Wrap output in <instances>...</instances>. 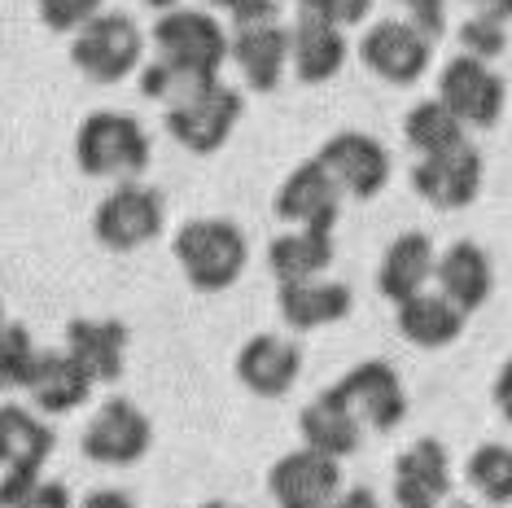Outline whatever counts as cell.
Returning a JSON list of instances; mask_svg holds the SVG:
<instances>
[{
    "instance_id": "cell-1",
    "label": "cell",
    "mask_w": 512,
    "mask_h": 508,
    "mask_svg": "<svg viewBox=\"0 0 512 508\" xmlns=\"http://www.w3.org/2000/svg\"><path fill=\"white\" fill-rule=\"evenodd\" d=\"M171 254H176L184 281H189L197 294H224L241 281V272H246L250 241L241 233V224H232V219L202 215V219H189V224L176 228Z\"/></svg>"
},
{
    "instance_id": "cell-2",
    "label": "cell",
    "mask_w": 512,
    "mask_h": 508,
    "mask_svg": "<svg viewBox=\"0 0 512 508\" xmlns=\"http://www.w3.org/2000/svg\"><path fill=\"white\" fill-rule=\"evenodd\" d=\"M154 158L149 132L127 110H92L75 132V163L97 180H136Z\"/></svg>"
},
{
    "instance_id": "cell-3",
    "label": "cell",
    "mask_w": 512,
    "mask_h": 508,
    "mask_svg": "<svg viewBox=\"0 0 512 508\" xmlns=\"http://www.w3.org/2000/svg\"><path fill=\"white\" fill-rule=\"evenodd\" d=\"M71 62H75L79 75L92 79V84H123L127 75H136L145 66L141 22H136L132 14H123V9L97 14L84 31H75Z\"/></svg>"
},
{
    "instance_id": "cell-4",
    "label": "cell",
    "mask_w": 512,
    "mask_h": 508,
    "mask_svg": "<svg viewBox=\"0 0 512 508\" xmlns=\"http://www.w3.org/2000/svg\"><path fill=\"white\" fill-rule=\"evenodd\" d=\"M167 228V202L158 189L141 180H119L92 211V233L114 254H132L162 237Z\"/></svg>"
},
{
    "instance_id": "cell-5",
    "label": "cell",
    "mask_w": 512,
    "mask_h": 508,
    "mask_svg": "<svg viewBox=\"0 0 512 508\" xmlns=\"http://www.w3.org/2000/svg\"><path fill=\"white\" fill-rule=\"evenodd\" d=\"M79 447H84V456L92 465H106V469L141 465L145 452L154 447V425L141 412V403L114 395L88 417Z\"/></svg>"
},
{
    "instance_id": "cell-6",
    "label": "cell",
    "mask_w": 512,
    "mask_h": 508,
    "mask_svg": "<svg viewBox=\"0 0 512 508\" xmlns=\"http://www.w3.org/2000/svg\"><path fill=\"white\" fill-rule=\"evenodd\" d=\"M438 101L456 114L464 127L486 132V127H495L499 119H504L508 84L495 66L456 53L451 62H442V71H438Z\"/></svg>"
},
{
    "instance_id": "cell-7",
    "label": "cell",
    "mask_w": 512,
    "mask_h": 508,
    "mask_svg": "<svg viewBox=\"0 0 512 508\" xmlns=\"http://www.w3.org/2000/svg\"><path fill=\"white\" fill-rule=\"evenodd\" d=\"M316 163L329 171V180L342 189V198H359V202L377 198V193L390 184V176H394L390 149L381 145L377 136L355 132V127L333 132L329 141L316 149Z\"/></svg>"
},
{
    "instance_id": "cell-8",
    "label": "cell",
    "mask_w": 512,
    "mask_h": 508,
    "mask_svg": "<svg viewBox=\"0 0 512 508\" xmlns=\"http://www.w3.org/2000/svg\"><path fill=\"white\" fill-rule=\"evenodd\" d=\"M154 49L167 62L193 66V71L219 75L228 62V31L211 9H189L176 5L167 14H158L154 22Z\"/></svg>"
},
{
    "instance_id": "cell-9",
    "label": "cell",
    "mask_w": 512,
    "mask_h": 508,
    "mask_svg": "<svg viewBox=\"0 0 512 508\" xmlns=\"http://www.w3.org/2000/svg\"><path fill=\"white\" fill-rule=\"evenodd\" d=\"M241 114H246V97H241V88L232 84H211L202 92V97L184 101V106L167 110V132L176 136L180 149H189V154H219V149L228 145V136L237 132Z\"/></svg>"
},
{
    "instance_id": "cell-10",
    "label": "cell",
    "mask_w": 512,
    "mask_h": 508,
    "mask_svg": "<svg viewBox=\"0 0 512 508\" xmlns=\"http://www.w3.org/2000/svg\"><path fill=\"white\" fill-rule=\"evenodd\" d=\"M333 386L346 399V408L355 412V421L372 434H390L407 421V390L390 360H364L346 368Z\"/></svg>"
},
{
    "instance_id": "cell-11",
    "label": "cell",
    "mask_w": 512,
    "mask_h": 508,
    "mask_svg": "<svg viewBox=\"0 0 512 508\" xmlns=\"http://www.w3.org/2000/svg\"><path fill=\"white\" fill-rule=\"evenodd\" d=\"M342 487V460H329L311 447H294L267 469V495L276 508H329Z\"/></svg>"
},
{
    "instance_id": "cell-12",
    "label": "cell",
    "mask_w": 512,
    "mask_h": 508,
    "mask_svg": "<svg viewBox=\"0 0 512 508\" xmlns=\"http://www.w3.org/2000/svg\"><path fill=\"white\" fill-rule=\"evenodd\" d=\"M429 57H434V44L403 18L372 22L359 40V62L394 88H412L429 71Z\"/></svg>"
},
{
    "instance_id": "cell-13",
    "label": "cell",
    "mask_w": 512,
    "mask_h": 508,
    "mask_svg": "<svg viewBox=\"0 0 512 508\" xmlns=\"http://www.w3.org/2000/svg\"><path fill=\"white\" fill-rule=\"evenodd\" d=\"M482 176H486V163H482V149L473 141L412 163L416 198H425L429 206H438V211H460V206H469L477 193H482Z\"/></svg>"
},
{
    "instance_id": "cell-14",
    "label": "cell",
    "mask_w": 512,
    "mask_h": 508,
    "mask_svg": "<svg viewBox=\"0 0 512 508\" xmlns=\"http://www.w3.org/2000/svg\"><path fill=\"white\" fill-rule=\"evenodd\" d=\"M228 62L241 71L250 92H276L289 71V27L281 18L228 27Z\"/></svg>"
},
{
    "instance_id": "cell-15",
    "label": "cell",
    "mask_w": 512,
    "mask_h": 508,
    "mask_svg": "<svg viewBox=\"0 0 512 508\" xmlns=\"http://www.w3.org/2000/svg\"><path fill=\"white\" fill-rule=\"evenodd\" d=\"M456 491L451 452L438 438H416L394 456V504L399 508H442Z\"/></svg>"
},
{
    "instance_id": "cell-16",
    "label": "cell",
    "mask_w": 512,
    "mask_h": 508,
    "mask_svg": "<svg viewBox=\"0 0 512 508\" xmlns=\"http://www.w3.org/2000/svg\"><path fill=\"white\" fill-rule=\"evenodd\" d=\"M302 364H307V355H302L298 338H285V333H254L237 351V381L259 399H285L289 390L298 386Z\"/></svg>"
},
{
    "instance_id": "cell-17",
    "label": "cell",
    "mask_w": 512,
    "mask_h": 508,
    "mask_svg": "<svg viewBox=\"0 0 512 508\" xmlns=\"http://www.w3.org/2000/svg\"><path fill=\"white\" fill-rule=\"evenodd\" d=\"M272 211L289 228H324V233H333L337 215H342V189L329 180V171L316 158H307L281 180Z\"/></svg>"
},
{
    "instance_id": "cell-18",
    "label": "cell",
    "mask_w": 512,
    "mask_h": 508,
    "mask_svg": "<svg viewBox=\"0 0 512 508\" xmlns=\"http://www.w3.org/2000/svg\"><path fill=\"white\" fill-rule=\"evenodd\" d=\"M276 311L294 333H316L329 325H342L355 311V294L346 281H329V276H316V281H289L276 290Z\"/></svg>"
},
{
    "instance_id": "cell-19",
    "label": "cell",
    "mask_w": 512,
    "mask_h": 508,
    "mask_svg": "<svg viewBox=\"0 0 512 508\" xmlns=\"http://www.w3.org/2000/svg\"><path fill=\"white\" fill-rule=\"evenodd\" d=\"M346 57H351V44H346L342 27L311 14L294 18V27H289V71L298 84H329L342 75Z\"/></svg>"
},
{
    "instance_id": "cell-20",
    "label": "cell",
    "mask_w": 512,
    "mask_h": 508,
    "mask_svg": "<svg viewBox=\"0 0 512 508\" xmlns=\"http://www.w3.org/2000/svg\"><path fill=\"white\" fill-rule=\"evenodd\" d=\"M434 290L447 303H456L464 316L486 307V298L495 290V263L486 254V246H477V241H451L447 250H438Z\"/></svg>"
},
{
    "instance_id": "cell-21",
    "label": "cell",
    "mask_w": 512,
    "mask_h": 508,
    "mask_svg": "<svg viewBox=\"0 0 512 508\" xmlns=\"http://www.w3.org/2000/svg\"><path fill=\"white\" fill-rule=\"evenodd\" d=\"M92 381L71 351H40L36 368H31L27 381V399L40 417H66V412H79L92 399Z\"/></svg>"
},
{
    "instance_id": "cell-22",
    "label": "cell",
    "mask_w": 512,
    "mask_h": 508,
    "mask_svg": "<svg viewBox=\"0 0 512 508\" xmlns=\"http://www.w3.org/2000/svg\"><path fill=\"white\" fill-rule=\"evenodd\" d=\"M298 434H302V447H311V452H320L329 460L355 456L359 443H364V425L355 421V412L346 408V399L337 395V386L320 390L311 403H302Z\"/></svg>"
},
{
    "instance_id": "cell-23",
    "label": "cell",
    "mask_w": 512,
    "mask_h": 508,
    "mask_svg": "<svg viewBox=\"0 0 512 508\" xmlns=\"http://www.w3.org/2000/svg\"><path fill=\"white\" fill-rule=\"evenodd\" d=\"M434 268H438L434 241H429L421 228L399 233L377 263V290H381V298H390V303L399 307V303H407V298H416L421 290L434 285Z\"/></svg>"
},
{
    "instance_id": "cell-24",
    "label": "cell",
    "mask_w": 512,
    "mask_h": 508,
    "mask_svg": "<svg viewBox=\"0 0 512 508\" xmlns=\"http://www.w3.org/2000/svg\"><path fill=\"white\" fill-rule=\"evenodd\" d=\"M53 447V425L31 403H0V473H44Z\"/></svg>"
},
{
    "instance_id": "cell-25",
    "label": "cell",
    "mask_w": 512,
    "mask_h": 508,
    "mask_svg": "<svg viewBox=\"0 0 512 508\" xmlns=\"http://www.w3.org/2000/svg\"><path fill=\"white\" fill-rule=\"evenodd\" d=\"M66 351L97 381H119L127 368V325L106 316H79L66 325Z\"/></svg>"
},
{
    "instance_id": "cell-26",
    "label": "cell",
    "mask_w": 512,
    "mask_h": 508,
    "mask_svg": "<svg viewBox=\"0 0 512 508\" xmlns=\"http://www.w3.org/2000/svg\"><path fill=\"white\" fill-rule=\"evenodd\" d=\"M394 325H399V333L412 346H421V351H442V346H451L464 333L469 316L429 285V290H421L416 298H407V303L394 307Z\"/></svg>"
},
{
    "instance_id": "cell-27",
    "label": "cell",
    "mask_w": 512,
    "mask_h": 508,
    "mask_svg": "<svg viewBox=\"0 0 512 508\" xmlns=\"http://www.w3.org/2000/svg\"><path fill=\"white\" fill-rule=\"evenodd\" d=\"M337 259V246H333V233L324 228H285L267 241V268L281 285L289 281H316L333 268Z\"/></svg>"
},
{
    "instance_id": "cell-28",
    "label": "cell",
    "mask_w": 512,
    "mask_h": 508,
    "mask_svg": "<svg viewBox=\"0 0 512 508\" xmlns=\"http://www.w3.org/2000/svg\"><path fill=\"white\" fill-rule=\"evenodd\" d=\"M403 141L416 158H434V154H447V149L469 141V127L442 106L438 97H429V101H416V106L403 114Z\"/></svg>"
},
{
    "instance_id": "cell-29",
    "label": "cell",
    "mask_w": 512,
    "mask_h": 508,
    "mask_svg": "<svg viewBox=\"0 0 512 508\" xmlns=\"http://www.w3.org/2000/svg\"><path fill=\"white\" fill-rule=\"evenodd\" d=\"M211 84H219V75H206V71H193V66L167 62V57H154V62L141 66V92L149 101H162L167 110H176V106H184V101L202 97Z\"/></svg>"
},
{
    "instance_id": "cell-30",
    "label": "cell",
    "mask_w": 512,
    "mask_h": 508,
    "mask_svg": "<svg viewBox=\"0 0 512 508\" xmlns=\"http://www.w3.org/2000/svg\"><path fill=\"white\" fill-rule=\"evenodd\" d=\"M464 482L473 495L491 508L512 504V447L508 443H482L464 460Z\"/></svg>"
},
{
    "instance_id": "cell-31",
    "label": "cell",
    "mask_w": 512,
    "mask_h": 508,
    "mask_svg": "<svg viewBox=\"0 0 512 508\" xmlns=\"http://www.w3.org/2000/svg\"><path fill=\"white\" fill-rule=\"evenodd\" d=\"M0 508H75V500L49 473H0Z\"/></svg>"
},
{
    "instance_id": "cell-32",
    "label": "cell",
    "mask_w": 512,
    "mask_h": 508,
    "mask_svg": "<svg viewBox=\"0 0 512 508\" xmlns=\"http://www.w3.org/2000/svg\"><path fill=\"white\" fill-rule=\"evenodd\" d=\"M36 360H40V346L31 338V329L22 320H5L0 325V395L27 390Z\"/></svg>"
},
{
    "instance_id": "cell-33",
    "label": "cell",
    "mask_w": 512,
    "mask_h": 508,
    "mask_svg": "<svg viewBox=\"0 0 512 508\" xmlns=\"http://www.w3.org/2000/svg\"><path fill=\"white\" fill-rule=\"evenodd\" d=\"M456 36H460V53L477 57V62H486V66L508 49V31L499 27V22H486V18H473V14H464Z\"/></svg>"
},
{
    "instance_id": "cell-34",
    "label": "cell",
    "mask_w": 512,
    "mask_h": 508,
    "mask_svg": "<svg viewBox=\"0 0 512 508\" xmlns=\"http://www.w3.org/2000/svg\"><path fill=\"white\" fill-rule=\"evenodd\" d=\"M36 14L49 31H84L97 14H106V0H36Z\"/></svg>"
},
{
    "instance_id": "cell-35",
    "label": "cell",
    "mask_w": 512,
    "mask_h": 508,
    "mask_svg": "<svg viewBox=\"0 0 512 508\" xmlns=\"http://www.w3.org/2000/svg\"><path fill=\"white\" fill-rule=\"evenodd\" d=\"M298 9L346 31V27H359V22L372 14V0H298Z\"/></svg>"
},
{
    "instance_id": "cell-36",
    "label": "cell",
    "mask_w": 512,
    "mask_h": 508,
    "mask_svg": "<svg viewBox=\"0 0 512 508\" xmlns=\"http://www.w3.org/2000/svg\"><path fill=\"white\" fill-rule=\"evenodd\" d=\"M403 22H412L429 44H438L447 36V0H403Z\"/></svg>"
},
{
    "instance_id": "cell-37",
    "label": "cell",
    "mask_w": 512,
    "mask_h": 508,
    "mask_svg": "<svg viewBox=\"0 0 512 508\" xmlns=\"http://www.w3.org/2000/svg\"><path fill=\"white\" fill-rule=\"evenodd\" d=\"M263 18H281V0H246L241 9H232L228 22H263Z\"/></svg>"
},
{
    "instance_id": "cell-38",
    "label": "cell",
    "mask_w": 512,
    "mask_h": 508,
    "mask_svg": "<svg viewBox=\"0 0 512 508\" xmlns=\"http://www.w3.org/2000/svg\"><path fill=\"white\" fill-rule=\"evenodd\" d=\"M464 9H469L473 18L499 22V27H508L512 22V0H464Z\"/></svg>"
},
{
    "instance_id": "cell-39",
    "label": "cell",
    "mask_w": 512,
    "mask_h": 508,
    "mask_svg": "<svg viewBox=\"0 0 512 508\" xmlns=\"http://www.w3.org/2000/svg\"><path fill=\"white\" fill-rule=\"evenodd\" d=\"M491 399L499 408V417L512 425V360H504V368L495 373V386H491Z\"/></svg>"
},
{
    "instance_id": "cell-40",
    "label": "cell",
    "mask_w": 512,
    "mask_h": 508,
    "mask_svg": "<svg viewBox=\"0 0 512 508\" xmlns=\"http://www.w3.org/2000/svg\"><path fill=\"white\" fill-rule=\"evenodd\" d=\"M75 508H141L132 500L127 491H114V487H106V491H92V495H84Z\"/></svg>"
},
{
    "instance_id": "cell-41",
    "label": "cell",
    "mask_w": 512,
    "mask_h": 508,
    "mask_svg": "<svg viewBox=\"0 0 512 508\" xmlns=\"http://www.w3.org/2000/svg\"><path fill=\"white\" fill-rule=\"evenodd\" d=\"M329 508H381V500H377V491H368V487H342V495H337Z\"/></svg>"
},
{
    "instance_id": "cell-42",
    "label": "cell",
    "mask_w": 512,
    "mask_h": 508,
    "mask_svg": "<svg viewBox=\"0 0 512 508\" xmlns=\"http://www.w3.org/2000/svg\"><path fill=\"white\" fill-rule=\"evenodd\" d=\"M206 5H211V9H224V14H232V9H241L246 0H206Z\"/></svg>"
},
{
    "instance_id": "cell-43",
    "label": "cell",
    "mask_w": 512,
    "mask_h": 508,
    "mask_svg": "<svg viewBox=\"0 0 512 508\" xmlns=\"http://www.w3.org/2000/svg\"><path fill=\"white\" fill-rule=\"evenodd\" d=\"M141 5H149V9H158V14H167V9H176L180 0H141Z\"/></svg>"
},
{
    "instance_id": "cell-44",
    "label": "cell",
    "mask_w": 512,
    "mask_h": 508,
    "mask_svg": "<svg viewBox=\"0 0 512 508\" xmlns=\"http://www.w3.org/2000/svg\"><path fill=\"white\" fill-rule=\"evenodd\" d=\"M197 508H241V504H228V500H206V504H197Z\"/></svg>"
},
{
    "instance_id": "cell-45",
    "label": "cell",
    "mask_w": 512,
    "mask_h": 508,
    "mask_svg": "<svg viewBox=\"0 0 512 508\" xmlns=\"http://www.w3.org/2000/svg\"><path fill=\"white\" fill-rule=\"evenodd\" d=\"M442 508H473V504H460V500H447V504H442Z\"/></svg>"
},
{
    "instance_id": "cell-46",
    "label": "cell",
    "mask_w": 512,
    "mask_h": 508,
    "mask_svg": "<svg viewBox=\"0 0 512 508\" xmlns=\"http://www.w3.org/2000/svg\"><path fill=\"white\" fill-rule=\"evenodd\" d=\"M0 325H5V298H0Z\"/></svg>"
}]
</instances>
